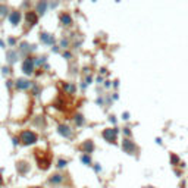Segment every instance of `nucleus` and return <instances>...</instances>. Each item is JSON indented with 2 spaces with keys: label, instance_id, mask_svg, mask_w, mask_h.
Returning <instances> with one entry per match:
<instances>
[{
  "label": "nucleus",
  "instance_id": "nucleus-43",
  "mask_svg": "<svg viewBox=\"0 0 188 188\" xmlns=\"http://www.w3.org/2000/svg\"><path fill=\"white\" fill-rule=\"evenodd\" d=\"M93 171L96 172V173H100V172H102V166H100V163H94V165H93Z\"/></svg>",
  "mask_w": 188,
  "mask_h": 188
},
{
  "label": "nucleus",
  "instance_id": "nucleus-54",
  "mask_svg": "<svg viewBox=\"0 0 188 188\" xmlns=\"http://www.w3.org/2000/svg\"><path fill=\"white\" fill-rule=\"evenodd\" d=\"M0 47H1V49H4V47H6V40L0 38Z\"/></svg>",
  "mask_w": 188,
  "mask_h": 188
},
{
  "label": "nucleus",
  "instance_id": "nucleus-41",
  "mask_svg": "<svg viewBox=\"0 0 188 188\" xmlns=\"http://www.w3.org/2000/svg\"><path fill=\"white\" fill-rule=\"evenodd\" d=\"M107 74H109V71H107V68H106V66H102V68H99V75L104 77V75H107Z\"/></svg>",
  "mask_w": 188,
  "mask_h": 188
},
{
  "label": "nucleus",
  "instance_id": "nucleus-42",
  "mask_svg": "<svg viewBox=\"0 0 188 188\" xmlns=\"http://www.w3.org/2000/svg\"><path fill=\"white\" fill-rule=\"evenodd\" d=\"M81 44H82V38H80L78 41H74V43H72V47H74V49H80Z\"/></svg>",
  "mask_w": 188,
  "mask_h": 188
},
{
  "label": "nucleus",
  "instance_id": "nucleus-51",
  "mask_svg": "<svg viewBox=\"0 0 188 188\" xmlns=\"http://www.w3.org/2000/svg\"><path fill=\"white\" fill-rule=\"evenodd\" d=\"M173 172H175L176 176H181V175H182V169H176V168H173Z\"/></svg>",
  "mask_w": 188,
  "mask_h": 188
},
{
  "label": "nucleus",
  "instance_id": "nucleus-6",
  "mask_svg": "<svg viewBox=\"0 0 188 188\" xmlns=\"http://www.w3.org/2000/svg\"><path fill=\"white\" fill-rule=\"evenodd\" d=\"M57 134L60 135L62 138H66V140H71V138L74 137V128L68 125V123H65V122H62V123H59L57 125Z\"/></svg>",
  "mask_w": 188,
  "mask_h": 188
},
{
  "label": "nucleus",
  "instance_id": "nucleus-59",
  "mask_svg": "<svg viewBox=\"0 0 188 188\" xmlns=\"http://www.w3.org/2000/svg\"><path fill=\"white\" fill-rule=\"evenodd\" d=\"M31 188H44V187H41V185H35V187H31Z\"/></svg>",
  "mask_w": 188,
  "mask_h": 188
},
{
  "label": "nucleus",
  "instance_id": "nucleus-10",
  "mask_svg": "<svg viewBox=\"0 0 188 188\" xmlns=\"http://www.w3.org/2000/svg\"><path fill=\"white\" fill-rule=\"evenodd\" d=\"M38 38H40V41H41L43 44H46V46H50V47L56 46V37H54V34H50V33H47V31H44V30L40 31Z\"/></svg>",
  "mask_w": 188,
  "mask_h": 188
},
{
  "label": "nucleus",
  "instance_id": "nucleus-1",
  "mask_svg": "<svg viewBox=\"0 0 188 188\" xmlns=\"http://www.w3.org/2000/svg\"><path fill=\"white\" fill-rule=\"evenodd\" d=\"M18 137L21 140L22 146H34L38 143V134L33 129H22Z\"/></svg>",
  "mask_w": 188,
  "mask_h": 188
},
{
  "label": "nucleus",
  "instance_id": "nucleus-18",
  "mask_svg": "<svg viewBox=\"0 0 188 188\" xmlns=\"http://www.w3.org/2000/svg\"><path fill=\"white\" fill-rule=\"evenodd\" d=\"M72 120H74V125H75L77 128H81V126H84V125L87 123L85 116H84L82 113H80V112L74 113V116H72Z\"/></svg>",
  "mask_w": 188,
  "mask_h": 188
},
{
  "label": "nucleus",
  "instance_id": "nucleus-47",
  "mask_svg": "<svg viewBox=\"0 0 188 188\" xmlns=\"http://www.w3.org/2000/svg\"><path fill=\"white\" fill-rule=\"evenodd\" d=\"M112 100H113V102L119 100V93H118V91H113V93H112Z\"/></svg>",
  "mask_w": 188,
  "mask_h": 188
},
{
  "label": "nucleus",
  "instance_id": "nucleus-39",
  "mask_svg": "<svg viewBox=\"0 0 188 188\" xmlns=\"http://www.w3.org/2000/svg\"><path fill=\"white\" fill-rule=\"evenodd\" d=\"M104 100H106V107H109V106L113 103V100H112V96H109V94H106V96H104Z\"/></svg>",
  "mask_w": 188,
  "mask_h": 188
},
{
  "label": "nucleus",
  "instance_id": "nucleus-33",
  "mask_svg": "<svg viewBox=\"0 0 188 188\" xmlns=\"http://www.w3.org/2000/svg\"><path fill=\"white\" fill-rule=\"evenodd\" d=\"M96 104L100 106V107H106V100H104V97H103V96H99V97L96 99Z\"/></svg>",
  "mask_w": 188,
  "mask_h": 188
},
{
  "label": "nucleus",
  "instance_id": "nucleus-24",
  "mask_svg": "<svg viewBox=\"0 0 188 188\" xmlns=\"http://www.w3.org/2000/svg\"><path fill=\"white\" fill-rule=\"evenodd\" d=\"M41 91H43L41 85H40L38 82H35V81H34V84H33L31 90H30V94H33L34 97H40V96H41Z\"/></svg>",
  "mask_w": 188,
  "mask_h": 188
},
{
  "label": "nucleus",
  "instance_id": "nucleus-22",
  "mask_svg": "<svg viewBox=\"0 0 188 188\" xmlns=\"http://www.w3.org/2000/svg\"><path fill=\"white\" fill-rule=\"evenodd\" d=\"M72 46V43H71V40H69L68 37H63V38H60L59 40V47H60V50H69V47Z\"/></svg>",
  "mask_w": 188,
  "mask_h": 188
},
{
  "label": "nucleus",
  "instance_id": "nucleus-53",
  "mask_svg": "<svg viewBox=\"0 0 188 188\" xmlns=\"http://www.w3.org/2000/svg\"><path fill=\"white\" fill-rule=\"evenodd\" d=\"M72 71H71V74H72V75H75V74H78V66H72Z\"/></svg>",
  "mask_w": 188,
  "mask_h": 188
},
{
  "label": "nucleus",
  "instance_id": "nucleus-57",
  "mask_svg": "<svg viewBox=\"0 0 188 188\" xmlns=\"http://www.w3.org/2000/svg\"><path fill=\"white\" fill-rule=\"evenodd\" d=\"M4 184V179H3V175H1V172H0V187Z\"/></svg>",
  "mask_w": 188,
  "mask_h": 188
},
{
  "label": "nucleus",
  "instance_id": "nucleus-29",
  "mask_svg": "<svg viewBox=\"0 0 188 188\" xmlns=\"http://www.w3.org/2000/svg\"><path fill=\"white\" fill-rule=\"evenodd\" d=\"M4 87L9 90V93H12V91L15 90V80H12V78H6V81H4Z\"/></svg>",
  "mask_w": 188,
  "mask_h": 188
},
{
  "label": "nucleus",
  "instance_id": "nucleus-46",
  "mask_svg": "<svg viewBox=\"0 0 188 188\" xmlns=\"http://www.w3.org/2000/svg\"><path fill=\"white\" fill-rule=\"evenodd\" d=\"M90 72H91V68H90V66H84V68H82V74H84V75H91V74H90Z\"/></svg>",
  "mask_w": 188,
  "mask_h": 188
},
{
  "label": "nucleus",
  "instance_id": "nucleus-20",
  "mask_svg": "<svg viewBox=\"0 0 188 188\" xmlns=\"http://www.w3.org/2000/svg\"><path fill=\"white\" fill-rule=\"evenodd\" d=\"M34 63L37 69H41L46 63H47V56L46 54H41V56H34Z\"/></svg>",
  "mask_w": 188,
  "mask_h": 188
},
{
  "label": "nucleus",
  "instance_id": "nucleus-35",
  "mask_svg": "<svg viewBox=\"0 0 188 188\" xmlns=\"http://www.w3.org/2000/svg\"><path fill=\"white\" fill-rule=\"evenodd\" d=\"M120 119H122V120H129V119H131V113H129L128 110L122 112V115H120Z\"/></svg>",
  "mask_w": 188,
  "mask_h": 188
},
{
  "label": "nucleus",
  "instance_id": "nucleus-31",
  "mask_svg": "<svg viewBox=\"0 0 188 188\" xmlns=\"http://www.w3.org/2000/svg\"><path fill=\"white\" fill-rule=\"evenodd\" d=\"M60 54H62V57L66 59V60H72V59H74V53L71 50H63Z\"/></svg>",
  "mask_w": 188,
  "mask_h": 188
},
{
  "label": "nucleus",
  "instance_id": "nucleus-26",
  "mask_svg": "<svg viewBox=\"0 0 188 188\" xmlns=\"http://www.w3.org/2000/svg\"><path fill=\"white\" fill-rule=\"evenodd\" d=\"M18 44H19V41H18V38L15 35H10V37L6 38V46L9 49H15V47H18Z\"/></svg>",
  "mask_w": 188,
  "mask_h": 188
},
{
  "label": "nucleus",
  "instance_id": "nucleus-19",
  "mask_svg": "<svg viewBox=\"0 0 188 188\" xmlns=\"http://www.w3.org/2000/svg\"><path fill=\"white\" fill-rule=\"evenodd\" d=\"M80 160H81V163H82L84 166H88V168H93V165H94V162H93V157H91V154L81 153V156H80Z\"/></svg>",
  "mask_w": 188,
  "mask_h": 188
},
{
  "label": "nucleus",
  "instance_id": "nucleus-12",
  "mask_svg": "<svg viewBox=\"0 0 188 188\" xmlns=\"http://www.w3.org/2000/svg\"><path fill=\"white\" fill-rule=\"evenodd\" d=\"M59 22H60L62 27H65V28H71V27L74 25V18H72V15H71L69 12L63 10V12L59 13Z\"/></svg>",
  "mask_w": 188,
  "mask_h": 188
},
{
  "label": "nucleus",
  "instance_id": "nucleus-50",
  "mask_svg": "<svg viewBox=\"0 0 188 188\" xmlns=\"http://www.w3.org/2000/svg\"><path fill=\"white\" fill-rule=\"evenodd\" d=\"M12 141H13V146H15V147L21 144V140H19V137H12Z\"/></svg>",
  "mask_w": 188,
  "mask_h": 188
},
{
  "label": "nucleus",
  "instance_id": "nucleus-27",
  "mask_svg": "<svg viewBox=\"0 0 188 188\" xmlns=\"http://www.w3.org/2000/svg\"><path fill=\"white\" fill-rule=\"evenodd\" d=\"M34 125L38 128H46V118L44 116H35L34 118Z\"/></svg>",
  "mask_w": 188,
  "mask_h": 188
},
{
  "label": "nucleus",
  "instance_id": "nucleus-45",
  "mask_svg": "<svg viewBox=\"0 0 188 188\" xmlns=\"http://www.w3.org/2000/svg\"><path fill=\"white\" fill-rule=\"evenodd\" d=\"M78 87H80V90H81V91H85L87 87H88V85H87L85 82H84V80H82V81H81V82L78 84Z\"/></svg>",
  "mask_w": 188,
  "mask_h": 188
},
{
  "label": "nucleus",
  "instance_id": "nucleus-55",
  "mask_svg": "<svg viewBox=\"0 0 188 188\" xmlns=\"http://www.w3.org/2000/svg\"><path fill=\"white\" fill-rule=\"evenodd\" d=\"M154 141H156V144H163V140H162L160 137H157L156 140H154Z\"/></svg>",
  "mask_w": 188,
  "mask_h": 188
},
{
  "label": "nucleus",
  "instance_id": "nucleus-16",
  "mask_svg": "<svg viewBox=\"0 0 188 188\" xmlns=\"http://www.w3.org/2000/svg\"><path fill=\"white\" fill-rule=\"evenodd\" d=\"M60 85H62V90L65 91V94H69V96H74L78 90L77 84L72 81H63V82H60Z\"/></svg>",
  "mask_w": 188,
  "mask_h": 188
},
{
  "label": "nucleus",
  "instance_id": "nucleus-32",
  "mask_svg": "<svg viewBox=\"0 0 188 188\" xmlns=\"http://www.w3.org/2000/svg\"><path fill=\"white\" fill-rule=\"evenodd\" d=\"M107 120H109V123H112V126H118V119H116V116L115 115H109L107 116Z\"/></svg>",
  "mask_w": 188,
  "mask_h": 188
},
{
  "label": "nucleus",
  "instance_id": "nucleus-40",
  "mask_svg": "<svg viewBox=\"0 0 188 188\" xmlns=\"http://www.w3.org/2000/svg\"><path fill=\"white\" fill-rule=\"evenodd\" d=\"M104 81H106V80H104V77H102V75H99V77L96 78V84H97V85H103Z\"/></svg>",
  "mask_w": 188,
  "mask_h": 188
},
{
  "label": "nucleus",
  "instance_id": "nucleus-49",
  "mask_svg": "<svg viewBox=\"0 0 188 188\" xmlns=\"http://www.w3.org/2000/svg\"><path fill=\"white\" fill-rule=\"evenodd\" d=\"M51 51H53V53H62V50H60V47H59V44L53 46V47H51Z\"/></svg>",
  "mask_w": 188,
  "mask_h": 188
},
{
  "label": "nucleus",
  "instance_id": "nucleus-23",
  "mask_svg": "<svg viewBox=\"0 0 188 188\" xmlns=\"http://www.w3.org/2000/svg\"><path fill=\"white\" fill-rule=\"evenodd\" d=\"M10 13V9L6 3H0V19H6Z\"/></svg>",
  "mask_w": 188,
  "mask_h": 188
},
{
  "label": "nucleus",
  "instance_id": "nucleus-30",
  "mask_svg": "<svg viewBox=\"0 0 188 188\" xmlns=\"http://www.w3.org/2000/svg\"><path fill=\"white\" fill-rule=\"evenodd\" d=\"M0 69H1V75H3V77H7V78H9V75L12 74V66H9V65H3Z\"/></svg>",
  "mask_w": 188,
  "mask_h": 188
},
{
  "label": "nucleus",
  "instance_id": "nucleus-25",
  "mask_svg": "<svg viewBox=\"0 0 188 188\" xmlns=\"http://www.w3.org/2000/svg\"><path fill=\"white\" fill-rule=\"evenodd\" d=\"M169 162H171V165L173 168H176V166H179L181 165V157L178 156L176 153H169Z\"/></svg>",
  "mask_w": 188,
  "mask_h": 188
},
{
  "label": "nucleus",
  "instance_id": "nucleus-52",
  "mask_svg": "<svg viewBox=\"0 0 188 188\" xmlns=\"http://www.w3.org/2000/svg\"><path fill=\"white\" fill-rule=\"evenodd\" d=\"M43 74H44V71H43V69H37V71H35V77H40V75H43Z\"/></svg>",
  "mask_w": 188,
  "mask_h": 188
},
{
  "label": "nucleus",
  "instance_id": "nucleus-36",
  "mask_svg": "<svg viewBox=\"0 0 188 188\" xmlns=\"http://www.w3.org/2000/svg\"><path fill=\"white\" fill-rule=\"evenodd\" d=\"M93 81H94L93 75H87V77H84V82H85L87 85H91V84H93Z\"/></svg>",
  "mask_w": 188,
  "mask_h": 188
},
{
  "label": "nucleus",
  "instance_id": "nucleus-4",
  "mask_svg": "<svg viewBox=\"0 0 188 188\" xmlns=\"http://www.w3.org/2000/svg\"><path fill=\"white\" fill-rule=\"evenodd\" d=\"M33 84H34V81H31L27 77H18V78H15V90L16 91H28V90H31Z\"/></svg>",
  "mask_w": 188,
  "mask_h": 188
},
{
  "label": "nucleus",
  "instance_id": "nucleus-3",
  "mask_svg": "<svg viewBox=\"0 0 188 188\" xmlns=\"http://www.w3.org/2000/svg\"><path fill=\"white\" fill-rule=\"evenodd\" d=\"M120 149L123 150V153L129 154V156H138L140 153V147L132 141V138H122Z\"/></svg>",
  "mask_w": 188,
  "mask_h": 188
},
{
  "label": "nucleus",
  "instance_id": "nucleus-11",
  "mask_svg": "<svg viewBox=\"0 0 188 188\" xmlns=\"http://www.w3.org/2000/svg\"><path fill=\"white\" fill-rule=\"evenodd\" d=\"M78 150L81 153H85V154H93L96 152V143L93 140H85L82 141L80 146H78Z\"/></svg>",
  "mask_w": 188,
  "mask_h": 188
},
{
  "label": "nucleus",
  "instance_id": "nucleus-37",
  "mask_svg": "<svg viewBox=\"0 0 188 188\" xmlns=\"http://www.w3.org/2000/svg\"><path fill=\"white\" fill-rule=\"evenodd\" d=\"M119 87H120V81H119V80H113V81H112V88H113L115 91H118V88H119Z\"/></svg>",
  "mask_w": 188,
  "mask_h": 188
},
{
  "label": "nucleus",
  "instance_id": "nucleus-21",
  "mask_svg": "<svg viewBox=\"0 0 188 188\" xmlns=\"http://www.w3.org/2000/svg\"><path fill=\"white\" fill-rule=\"evenodd\" d=\"M68 165H69L68 159H65V157H59L57 162H56V169H57V171H63V169L68 168Z\"/></svg>",
  "mask_w": 188,
  "mask_h": 188
},
{
  "label": "nucleus",
  "instance_id": "nucleus-14",
  "mask_svg": "<svg viewBox=\"0 0 188 188\" xmlns=\"http://www.w3.org/2000/svg\"><path fill=\"white\" fill-rule=\"evenodd\" d=\"M34 10L37 12L38 16H44V15L47 13V10H49V1H46V0H40V1H37V3H35Z\"/></svg>",
  "mask_w": 188,
  "mask_h": 188
},
{
  "label": "nucleus",
  "instance_id": "nucleus-7",
  "mask_svg": "<svg viewBox=\"0 0 188 188\" xmlns=\"http://www.w3.org/2000/svg\"><path fill=\"white\" fill-rule=\"evenodd\" d=\"M65 181H66V175L62 173V172H54V173L49 175V178H47V184H49V185H53V187L62 185Z\"/></svg>",
  "mask_w": 188,
  "mask_h": 188
},
{
  "label": "nucleus",
  "instance_id": "nucleus-9",
  "mask_svg": "<svg viewBox=\"0 0 188 188\" xmlns=\"http://www.w3.org/2000/svg\"><path fill=\"white\" fill-rule=\"evenodd\" d=\"M102 137L104 141H107L109 144H116L118 143V135L113 129V126H109V128H104L102 131Z\"/></svg>",
  "mask_w": 188,
  "mask_h": 188
},
{
  "label": "nucleus",
  "instance_id": "nucleus-17",
  "mask_svg": "<svg viewBox=\"0 0 188 188\" xmlns=\"http://www.w3.org/2000/svg\"><path fill=\"white\" fill-rule=\"evenodd\" d=\"M37 165H38L40 171H49L51 166V159L46 157V156H41V159H37Z\"/></svg>",
  "mask_w": 188,
  "mask_h": 188
},
{
  "label": "nucleus",
  "instance_id": "nucleus-44",
  "mask_svg": "<svg viewBox=\"0 0 188 188\" xmlns=\"http://www.w3.org/2000/svg\"><path fill=\"white\" fill-rule=\"evenodd\" d=\"M103 87H104L106 90H110V88H112V81H110V80H106L104 84H103Z\"/></svg>",
  "mask_w": 188,
  "mask_h": 188
},
{
  "label": "nucleus",
  "instance_id": "nucleus-56",
  "mask_svg": "<svg viewBox=\"0 0 188 188\" xmlns=\"http://www.w3.org/2000/svg\"><path fill=\"white\" fill-rule=\"evenodd\" d=\"M179 168H181V169H185V168H187V163L182 160V162H181V165H179Z\"/></svg>",
  "mask_w": 188,
  "mask_h": 188
},
{
  "label": "nucleus",
  "instance_id": "nucleus-48",
  "mask_svg": "<svg viewBox=\"0 0 188 188\" xmlns=\"http://www.w3.org/2000/svg\"><path fill=\"white\" fill-rule=\"evenodd\" d=\"M59 6V1H50L49 3V9H56Z\"/></svg>",
  "mask_w": 188,
  "mask_h": 188
},
{
  "label": "nucleus",
  "instance_id": "nucleus-15",
  "mask_svg": "<svg viewBox=\"0 0 188 188\" xmlns=\"http://www.w3.org/2000/svg\"><path fill=\"white\" fill-rule=\"evenodd\" d=\"M30 171H31V166L27 160H18L16 162V172L21 176H25Z\"/></svg>",
  "mask_w": 188,
  "mask_h": 188
},
{
  "label": "nucleus",
  "instance_id": "nucleus-34",
  "mask_svg": "<svg viewBox=\"0 0 188 188\" xmlns=\"http://www.w3.org/2000/svg\"><path fill=\"white\" fill-rule=\"evenodd\" d=\"M53 107H54V109H57V110H65V103L57 100V102L53 103Z\"/></svg>",
  "mask_w": 188,
  "mask_h": 188
},
{
  "label": "nucleus",
  "instance_id": "nucleus-8",
  "mask_svg": "<svg viewBox=\"0 0 188 188\" xmlns=\"http://www.w3.org/2000/svg\"><path fill=\"white\" fill-rule=\"evenodd\" d=\"M22 19H24V15H22L21 9H12L10 13H9V16H7V21H9V24L12 27H18L22 22Z\"/></svg>",
  "mask_w": 188,
  "mask_h": 188
},
{
  "label": "nucleus",
  "instance_id": "nucleus-13",
  "mask_svg": "<svg viewBox=\"0 0 188 188\" xmlns=\"http://www.w3.org/2000/svg\"><path fill=\"white\" fill-rule=\"evenodd\" d=\"M4 56H6V65H9V66H12L19 59V53H18L16 49H7Z\"/></svg>",
  "mask_w": 188,
  "mask_h": 188
},
{
  "label": "nucleus",
  "instance_id": "nucleus-2",
  "mask_svg": "<svg viewBox=\"0 0 188 188\" xmlns=\"http://www.w3.org/2000/svg\"><path fill=\"white\" fill-rule=\"evenodd\" d=\"M21 71H22V74H24L27 78L35 74L37 68H35L34 56H33V54H30V56L24 57V60H22V65H21Z\"/></svg>",
  "mask_w": 188,
  "mask_h": 188
},
{
  "label": "nucleus",
  "instance_id": "nucleus-38",
  "mask_svg": "<svg viewBox=\"0 0 188 188\" xmlns=\"http://www.w3.org/2000/svg\"><path fill=\"white\" fill-rule=\"evenodd\" d=\"M22 9H27V10H31V3L30 1H24L22 4H21V10Z\"/></svg>",
  "mask_w": 188,
  "mask_h": 188
},
{
  "label": "nucleus",
  "instance_id": "nucleus-28",
  "mask_svg": "<svg viewBox=\"0 0 188 188\" xmlns=\"http://www.w3.org/2000/svg\"><path fill=\"white\" fill-rule=\"evenodd\" d=\"M120 132H122L123 138H132V129H131V126H123V128H120Z\"/></svg>",
  "mask_w": 188,
  "mask_h": 188
},
{
  "label": "nucleus",
  "instance_id": "nucleus-58",
  "mask_svg": "<svg viewBox=\"0 0 188 188\" xmlns=\"http://www.w3.org/2000/svg\"><path fill=\"white\" fill-rule=\"evenodd\" d=\"M144 188H156V187H153V185H146Z\"/></svg>",
  "mask_w": 188,
  "mask_h": 188
},
{
  "label": "nucleus",
  "instance_id": "nucleus-5",
  "mask_svg": "<svg viewBox=\"0 0 188 188\" xmlns=\"http://www.w3.org/2000/svg\"><path fill=\"white\" fill-rule=\"evenodd\" d=\"M24 21H25V24H27V28H33V27H35V25L38 24L40 16L37 15V12H35L34 9L25 10V13H24Z\"/></svg>",
  "mask_w": 188,
  "mask_h": 188
}]
</instances>
